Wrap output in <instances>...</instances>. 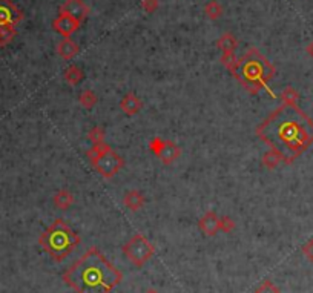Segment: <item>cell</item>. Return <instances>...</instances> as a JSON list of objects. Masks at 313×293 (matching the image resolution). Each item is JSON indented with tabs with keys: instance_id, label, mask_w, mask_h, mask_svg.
Instances as JSON below:
<instances>
[{
	"instance_id": "6da1fadb",
	"label": "cell",
	"mask_w": 313,
	"mask_h": 293,
	"mask_svg": "<svg viewBox=\"0 0 313 293\" xmlns=\"http://www.w3.org/2000/svg\"><path fill=\"white\" fill-rule=\"evenodd\" d=\"M257 135L292 164L313 144V120L298 104L283 103L257 128Z\"/></svg>"
},
{
	"instance_id": "7a4b0ae2",
	"label": "cell",
	"mask_w": 313,
	"mask_h": 293,
	"mask_svg": "<svg viewBox=\"0 0 313 293\" xmlns=\"http://www.w3.org/2000/svg\"><path fill=\"white\" fill-rule=\"evenodd\" d=\"M61 278L75 293H111L123 275L97 247H91Z\"/></svg>"
},
{
	"instance_id": "3957f363",
	"label": "cell",
	"mask_w": 313,
	"mask_h": 293,
	"mask_svg": "<svg viewBox=\"0 0 313 293\" xmlns=\"http://www.w3.org/2000/svg\"><path fill=\"white\" fill-rule=\"evenodd\" d=\"M275 74V66L257 48H251L241 58H238L235 69L232 71V75L251 94H258L261 89L267 88V83Z\"/></svg>"
},
{
	"instance_id": "277c9868",
	"label": "cell",
	"mask_w": 313,
	"mask_h": 293,
	"mask_svg": "<svg viewBox=\"0 0 313 293\" xmlns=\"http://www.w3.org/2000/svg\"><path fill=\"white\" fill-rule=\"evenodd\" d=\"M38 244L54 261L60 263L80 246V237L61 218H57L38 237Z\"/></svg>"
},
{
	"instance_id": "5b68a950",
	"label": "cell",
	"mask_w": 313,
	"mask_h": 293,
	"mask_svg": "<svg viewBox=\"0 0 313 293\" xmlns=\"http://www.w3.org/2000/svg\"><path fill=\"white\" fill-rule=\"evenodd\" d=\"M123 254L128 258L129 263H132L137 267L144 266L154 255H155V247L152 243L141 234H135L124 246H123Z\"/></svg>"
},
{
	"instance_id": "8992f818",
	"label": "cell",
	"mask_w": 313,
	"mask_h": 293,
	"mask_svg": "<svg viewBox=\"0 0 313 293\" xmlns=\"http://www.w3.org/2000/svg\"><path fill=\"white\" fill-rule=\"evenodd\" d=\"M92 163V166L95 168V171L101 175V177H105V178H112V177H115L117 175V172L123 168V164H124V161H123V158L115 152V151H108L106 154H103V155H100L97 160H94V161H91Z\"/></svg>"
},
{
	"instance_id": "52a82bcc",
	"label": "cell",
	"mask_w": 313,
	"mask_h": 293,
	"mask_svg": "<svg viewBox=\"0 0 313 293\" xmlns=\"http://www.w3.org/2000/svg\"><path fill=\"white\" fill-rule=\"evenodd\" d=\"M149 149L164 163V164H171L174 163L180 155H181V149L171 140H164L161 137H154L149 143Z\"/></svg>"
},
{
	"instance_id": "ba28073f",
	"label": "cell",
	"mask_w": 313,
	"mask_h": 293,
	"mask_svg": "<svg viewBox=\"0 0 313 293\" xmlns=\"http://www.w3.org/2000/svg\"><path fill=\"white\" fill-rule=\"evenodd\" d=\"M23 20V12L12 0H0V28L17 26Z\"/></svg>"
},
{
	"instance_id": "9c48e42d",
	"label": "cell",
	"mask_w": 313,
	"mask_h": 293,
	"mask_svg": "<svg viewBox=\"0 0 313 293\" xmlns=\"http://www.w3.org/2000/svg\"><path fill=\"white\" fill-rule=\"evenodd\" d=\"M60 14L71 15L72 18L81 23L89 14V8L85 5L83 0H65V3L60 6Z\"/></svg>"
},
{
	"instance_id": "30bf717a",
	"label": "cell",
	"mask_w": 313,
	"mask_h": 293,
	"mask_svg": "<svg viewBox=\"0 0 313 293\" xmlns=\"http://www.w3.org/2000/svg\"><path fill=\"white\" fill-rule=\"evenodd\" d=\"M80 25H81L80 22H77L75 18H72L71 15H66V14H58V17L54 18V22H52V28L60 35H63L65 38L71 37L75 31H78Z\"/></svg>"
},
{
	"instance_id": "8fae6325",
	"label": "cell",
	"mask_w": 313,
	"mask_h": 293,
	"mask_svg": "<svg viewBox=\"0 0 313 293\" xmlns=\"http://www.w3.org/2000/svg\"><path fill=\"white\" fill-rule=\"evenodd\" d=\"M198 227L200 231L207 235V237H214L218 234L220 231V217L214 212V211H207L198 221Z\"/></svg>"
},
{
	"instance_id": "7c38bea8",
	"label": "cell",
	"mask_w": 313,
	"mask_h": 293,
	"mask_svg": "<svg viewBox=\"0 0 313 293\" xmlns=\"http://www.w3.org/2000/svg\"><path fill=\"white\" fill-rule=\"evenodd\" d=\"M120 108H121V111H123L126 115H135V114H138V112L141 111L143 103L140 101V98H138L135 94L129 92V94H126V95L123 97V100L120 101Z\"/></svg>"
},
{
	"instance_id": "4fadbf2b",
	"label": "cell",
	"mask_w": 313,
	"mask_h": 293,
	"mask_svg": "<svg viewBox=\"0 0 313 293\" xmlns=\"http://www.w3.org/2000/svg\"><path fill=\"white\" fill-rule=\"evenodd\" d=\"M78 45L74 41V40H71L69 37L68 38H63L58 45H57V52H58V55L61 57V58H65V60H71V58H74L77 54H78Z\"/></svg>"
},
{
	"instance_id": "5bb4252c",
	"label": "cell",
	"mask_w": 313,
	"mask_h": 293,
	"mask_svg": "<svg viewBox=\"0 0 313 293\" xmlns=\"http://www.w3.org/2000/svg\"><path fill=\"white\" fill-rule=\"evenodd\" d=\"M123 201H124V206H126L128 209H131V211H140V207L144 204V198H143L141 192H138V191H131V192H128V194L124 195Z\"/></svg>"
},
{
	"instance_id": "9a60e30c",
	"label": "cell",
	"mask_w": 313,
	"mask_h": 293,
	"mask_svg": "<svg viewBox=\"0 0 313 293\" xmlns=\"http://www.w3.org/2000/svg\"><path fill=\"white\" fill-rule=\"evenodd\" d=\"M217 46H218V49L223 51V54H226V52H235V49H237V46H238V40H237L232 34L226 32V34H223V35L218 38Z\"/></svg>"
},
{
	"instance_id": "2e32d148",
	"label": "cell",
	"mask_w": 313,
	"mask_h": 293,
	"mask_svg": "<svg viewBox=\"0 0 313 293\" xmlns=\"http://www.w3.org/2000/svg\"><path fill=\"white\" fill-rule=\"evenodd\" d=\"M74 203V197L69 191H58L55 195H54V204L55 207L61 209V211H66L71 204Z\"/></svg>"
},
{
	"instance_id": "e0dca14e",
	"label": "cell",
	"mask_w": 313,
	"mask_h": 293,
	"mask_svg": "<svg viewBox=\"0 0 313 293\" xmlns=\"http://www.w3.org/2000/svg\"><path fill=\"white\" fill-rule=\"evenodd\" d=\"M63 75H65L66 83L71 85V86H75V85H78L83 80V71L77 65H71L69 68H66Z\"/></svg>"
},
{
	"instance_id": "ac0fdd59",
	"label": "cell",
	"mask_w": 313,
	"mask_h": 293,
	"mask_svg": "<svg viewBox=\"0 0 313 293\" xmlns=\"http://www.w3.org/2000/svg\"><path fill=\"white\" fill-rule=\"evenodd\" d=\"M204 12L211 20H217V18H220L223 15V6L217 0H211L209 3H206Z\"/></svg>"
},
{
	"instance_id": "d6986e66",
	"label": "cell",
	"mask_w": 313,
	"mask_h": 293,
	"mask_svg": "<svg viewBox=\"0 0 313 293\" xmlns=\"http://www.w3.org/2000/svg\"><path fill=\"white\" fill-rule=\"evenodd\" d=\"M281 161H283V157L277 151H274V149H270L269 152H266L263 155V164L266 168H269V169H275Z\"/></svg>"
},
{
	"instance_id": "ffe728a7",
	"label": "cell",
	"mask_w": 313,
	"mask_h": 293,
	"mask_svg": "<svg viewBox=\"0 0 313 293\" xmlns=\"http://www.w3.org/2000/svg\"><path fill=\"white\" fill-rule=\"evenodd\" d=\"M112 148L108 144V143H98V144H92V148L86 152V155H88V158L91 160V161H94V160H97L100 155H103V154H106L108 151H111Z\"/></svg>"
},
{
	"instance_id": "44dd1931",
	"label": "cell",
	"mask_w": 313,
	"mask_h": 293,
	"mask_svg": "<svg viewBox=\"0 0 313 293\" xmlns=\"http://www.w3.org/2000/svg\"><path fill=\"white\" fill-rule=\"evenodd\" d=\"M15 35H17V29L14 26H3V28H0V46L9 45L14 40Z\"/></svg>"
},
{
	"instance_id": "7402d4cb",
	"label": "cell",
	"mask_w": 313,
	"mask_h": 293,
	"mask_svg": "<svg viewBox=\"0 0 313 293\" xmlns=\"http://www.w3.org/2000/svg\"><path fill=\"white\" fill-rule=\"evenodd\" d=\"M97 103V95L91 89H85L80 94V104L86 109H92Z\"/></svg>"
},
{
	"instance_id": "603a6c76",
	"label": "cell",
	"mask_w": 313,
	"mask_h": 293,
	"mask_svg": "<svg viewBox=\"0 0 313 293\" xmlns=\"http://www.w3.org/2000/svg\"><path fill=\"white\" fill-rule=\"evenodd\" d=\"M281 98H283V103L286 104H297L298 103V98H300V94L295 88L292 86H287L283 92H281Z\"/></svg>"
},
{
	"instance_id": "cb8c5ba5",
	"label": "cell",
	"mask_w": 313,
	"mask_h": 293,
	"mask_svg": "<svg viewBox=\"0 0 313 293\" xmlns=\"http://www.w3.org/2000/svg\"><path fill=\"white\" fill-rule=\"evenodd\" d=\"M221 63H223V65L226 66V69L232 74V71L235 69L237 63H238V58L235 57L234 52H226V54L221 55Z\"/></svg>"
},
{
	"instance_id": "d4e9b609",
	"label": "cell",
	"mask_w": 313,
	"mask_h": 293,
	"mask_svg": "<svg viewBox=\"0 0 313 293\" xmlns=\"http://www.w3.org/2000/svg\"><path fill=\"white\" fill-rule=\"evenodd\" d=\"M88 137L89 140L92 141V144H98V143H103L105 141V131L98 126L92 128L89 132H88Z\"/></svg>"
},
{
	"instance_id": "484cf974",
	"label": "cell",
	"mask_w": 313,
	"mask_h": 293,
	"mask_svg": "<svg viewBox=\"0 0 313 293\" xmlns=\"http://www.w3.org/2000/svg\"><path fill=\"white\" fill-rule=\"evenodd\" d=\"M255 293H281V290L270 280H266V281L261 283V286L255 290Z\"/></svg>"
},
{
	"instance_id": "4316f807",
	"label": "cell",
	"mask_w": 313,
	"mask_h": 293,
	"mask_svg": "<svg viewBox=\"0 0 313 293\" xmlns=\"http://www.w3.org/2000/svg\"><path fill=\"white\" fill-rule=\"evenodd\" d=\"M234 229H235V221L231 217H227V215L220 217V231H223L226 234H231Z\"/></svg>"
},
{
	"instance_id": "83f0119b",
	"label": "cell",
	"mask_w": 313,
	"mask_h": 293,
	"mask_svg": "<svg viewBox=\"0 0 313 293\" xmlns=\"http://www.w3.org/2000/svg\"><path fill=\"white\" fill-rule=\"evenodd\" d=\"M158 6H160V2H158V0H141V8H143L148 14L155 12Z\"/></svg>"
},
{
	"instance_id": "f1b7e54d",
	"label": "cell",
	"mask_w": 313,
	"mask_h": 293,
	"mask_svg": "<svg viewBox=\"0 0 313 293\" xmlns=\"http://www.w3.org/2000/svg\"><path fill=\"white\" fill-rule=\"evenodd\" d=\"M303 254L306 255V258H307V260L313 264V238L309 241V243L304 244V247H303Z\"/></svg>"
},
{
	"instance_id": "f546056e",
	"label": "cell",
	"mask_w": 313,
	"mask_h": 293,
	"mask_svg": "<svg viewBox=\"0 0 313 293\" xmlns=\"http://www.w3.org/2000/svg\"><path fill=\"white\" fill-rule=\"evenodd\" d=\"M307 54L313 58V40L309 43V46H307Z\"/></svg>"
},
{
	"instance_id": "4dcf8cb0",
	"label": "cell",
	"mask_w": 313,
	"mask_h": 293,
	"mask_svg": "<svg viewBox=\"0 0 313 293\" xmlns=\"http://www.w3.org/2000/svg\"><path fill=\"white\" fill-rule=\"evenodd\" d=\"M144 293H160L157 289H148V290H144Z\"/></svg>"
}]
</instances>
